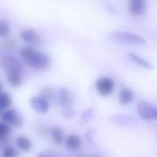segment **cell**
<instances>
[{"mask_svg": "<svg viewBox=\"0 0 157 157\" xmlns=\"http://www.w3.org/2000/svg\"><path fill=\"white\" fill-rule=\"evenodd\" d=\"M139 115L144 120H156L157 113L156 109L147 102L141 101L137 105Z\"/></svg>", "mask_w": 157, "mask_h": 157, "instance_id": "obj_4", "label": "cell"}, {"mask_svg": "<svg viewBox=\"0 0 157 157\" xmlns=\"http://www.w3.org/2000/svg\"><path fill=\"white\" fill-rule=\"evenodd\" d=\"M55 94L54 90L49 87L44 88L41 92V96L44 97L47 100H50L54 98Z\"/></svg>", "mask_w": 157, "mask_h": 157, "instance_id": "obj_22", "label": "cell"}, {"mask_svg": "<svg viewBox=\"0 0 157 157\" xmlns=\"http://www.w3.org/2000/svg\"><path fill=\"white\" fill-rule=\"evenodd\" d=\"M95 132V129L94 128H90L88 129L86 135V139L89 143L91 145H94L95 144L94 140L93 139V136Z\"/></svg>", "mask_w": 157, "mask_h": 157, "instance_id": "obj_25", "label": "cell"}, {"mask_svg": "<svg viewBox=\"0 0 157 157\" xmlns=\"http://www.w3.org/2000/svg\"><path fill=\"white\" fill-rule=\"evenodd\" d=\"M25 60L31 66L38 69H46L51 64V59L47 55L43 52H36L34 50L32 51Z\"/></svg>", "mask_w": 157, "mask_h": 157, "instance_id": "obj_1", "label": "cell"}, {"mask_svg": "<svg viewBox=\"0 0 157 157\" xmlns=\"http://www.w3.org/2000/svg\"><path fill=\"white\" fill-rule=\"evenodd\" d=\"M17 151L12 147H8L3 151V156L5 157H15L18 156Z\"/></svg>", "mask_w": 157, "mask_h": 157, "instance_id": "obj_24", "label": "cell"}, {"mask_svg": "<svg viewBox=\"0 0 157 157\" xmlns=\"http://www.w3.org/2000/svg\"><path fill=\"white\" fill-rule=\"evenodd\" d=\"M10 33V28L9 23L5 20L0 19V37L5 38Z\"/></svg>", "mask_w": 157, "mask_h": 157, "instance_id": "obj_19", "label": "cell"}, {"mask_svg": "<svg viewBox=\"0 0 157 157\" xmlns=\"http://www.w3.org/2000/svg\"><path fill=\"white\" fill-rule=\"evenodd\" d=\"M30 103L33 109L38 113H46L49 109L48 100L42 96L33 97Z\"/></svg>", "mask_w": 157, "mask_h": 157, "instance_id": "obj_8", "label": "cell"}, {"mask_svg": "<svg viewBox=\"0 0 157 157\" xmlns=\"http://www.w3.org/2000/svg\"><path fill=\"white\" fill-rule=\"evenodd\" d=\"M111 36L118 42L130 44L143 45L146 44V41L141 36L128 32L117 31L111 34Z\"/></svg>", "mask_w": 157, "mask_h": 157, "instance_id": "obj_3", "label": "cell"}, {"mask_svg": "<svg viewBox=\"0 0 157 157\" xmlns=\"http://www.w3.org/2000/svg\"><path fill=\"white\" fill-rule=\"evenodd\" d=\"M128 56L134 62H136L148 70L153 69V67L149 62L140 57L136 53L132 52H129L128 54Z\"/></svg>", "mask_w": 157, "mask_h": 157, "instance_id": "obj_14", "label": "cell"}, {"mask_svg": "<svg viewBox=\"0 0 157 157\" xmlns=\"http://www.w3.org/2000/svg\"><path fill=\"white\" fill-rule=\"evenodd\" d=\"M4 45H5V47L7 49H10V50H12V49H14L15 47V43L12 40H11V39H8V40H6Z\"/></svg>", "mask_w": 157, "mask_h": 157, "instance_id": "obj_26", "label": "cell"}, {"mask_svg": "<svg viewBox=\"0 0 157 157\" xmlns=\"http://www.w3.org/2000/svg\"><path fill=\"white\" fill-rule=\"evenodd\" d=\"M52 137L55 143L57 145H60L63 141V133L62 129L59 127H55L51 131Z\"/></svg>", "mask_w": 157, "mask_h": 157, "instance_id": "obj_16", "label": "cell"}, {"mask_svg": "<svg viewBox=\"0 0 157 157\" xmlns=\"http://www.w3.org/2000/svg\"><path fill=\"white\" fill-rule=\"evenodd\" d=\"M66 146L69 149L74 151L78 149L82 144L80 138L76 135H70L66 140Z\"/></svg>", "mask_w": 157, "mask_h": 157, "instance_id": "obj_13", "label": "cell"}, {"mask_svg": "<svg viewBox=\"0 0 157 157\" xmlns=\"http://www.w3.org/2000/svg\"><path fill=\"white\" fill-rule=\"evenodd\" d=\"M21 39L25 43L35 46H38L41 44V38L38 34L33 30L27 29L22 31L21 34Z\"/></svg>", "mask_w": 157, "mask_h": 157, "instance_id": "obj_9", "label": "cell"}, {"mask_svg": "<svg viewBox=\"0 0 157 157\" xmlns=\"http://www.w3.org/2000/svg\"><path fill=\"white\" fill-rule=\"evenodd\" d=\"M21 74L13 73L8 74V81L10 84L13 87H18L22 83V78Z\"/></svg>", "mask_w": 157, "mask_h": 157, "instance_id": "obj_17", "label": "cell"}, {"mask_svg": "<svg viewBox=\"0 0 157 157\" xmlns=\"http://www.w3.org/2000/svg\"><path fill=\"white\" fill-rule=\"evenodd\" d=\"M2 120L16 127H20L23 124V118L22 116L14 109L7 110L2 115Z\"/></svg>", "mask_w": 157, "mask_h": 157, "instance_id": "obj_6", "label": "cell"}, {"mask_svg": "<svg viewBox=\"0 0 157 157\" xmlns=\"http://www.w3.org/2000/svg\"><path fill=\"white\" fill-rule=\"evenodd\" d=\"M110 120L113 123L121 125L130 124H134L136 122L135 118L133 117L124 114L117 115L112 117Z\"/></svg>", "mask_w": 157, "mask_h": 157, "instance_id": "obj_11", "label": "cell"}, {"mask_svg": "<svg viewBox=\"0 0 157 157\" xmlns=\"http://www.w3.org/2000/svg\"><path fill=\"white\" fill-rule=\"evenodd\" d=\"M114 87L113 81L109 78L103 77L100 78L96 82L97 91L101 95L105 96L110 94Z\"/></svg>", "mask_w": 157, "mask_h": 157, "instance_id": "obj_5", "label": "cell"}, {"mask_svg": "<svg viewBox=\"0 0 157 157\" xmlns=\"http://www.w3.org/2000/svg\"><path fill=\"white\" fill-rule=\"evenodd\" d=\"M58 101L63 108H71L74 103V97L67 89L61 88L59 90Z\"/></svg>", "mask_w": 157, "mask_h": 157, "instance_id": "obj_7", "label": "cell"}, {"mask_svg": "<svg viewBox=\"0 0 157 157\" xmlns=\"http://www.w3.org/2000/svg\"><path fill=\"white\" fill-rule=\"evenodd\" d=\"M0 63L7 74H21L23 67L20 60L13 56L5 55L1 59Z\"/></svg>", "mask_w": 157, "mask_h": 157, "instance_id": "obj_2", "label": "cell"}, {"mask_svg": "<svg viewBox=\"0 0 157 157\" xmlns=\"http://www.w3.org/2000/svg\"><path fill=\"white\" fill-rule=\"evenodd\" d=\"M11 128L8 124L0 122V140H4L10 133Z\"/></svg>", "mask_w": 157, "mask_h": 157, "instance_id": "obj_20", "label": "cell"}, {"mask_svg": "<svg viewBox=\"0 0 157 157\" xmlns=\"http://www.w3.org/2000/svg\"><path fill=\"white\" fill-rule=\"evenodd\" d=\"M134 97L133 92L130 89L124 88L122 90L119 94L118 101L121 104L126 105L131 102Z\"/></svg>", "mask_w": 157, "mask_h": 157, "instance_id": "obj_12", "label": "cell"}, {"mask_svg": "<svg viewBox=\"0 0 157 157\" xmlns=\"http://www.w3.org/2000/svg\"><path fill=\"white\" fill-rule=\"evenodd\" d=\"M11 99L8 93L0 92V105L3 108H7L11 105Z\"/></svg>", "mask_w": 157, "mask_h": 157, "instance_id": "obj_18", "label": "cell"}, {"mask_svg": "<svg viewBox=\"0 0 157 157\" xmlns=\"http://www.w3.org/2000/svg\"><path fill=\"white\" fill-rule=\"evenodd\" d=\"M94 113V110L92 108H89L83 112L81 115V121L80 123L82 124H85L88 123Z\"/></svg>", "mask_w": 157, "mask_h": 157, "instance_id": "obj_21", "label": "cell"}, {"mask_svg": "<svg viewBox=\"0 0 157 157\" xmlns=\"http://www.w3.org/2000/svg\"><path fill=\"white\" fill-rule=\"evenodd\" d=\"M61 113L65 118H71L76 115L77 112L71 108H63Z\"/></svg>", "mask_w": 157, "mask_h": 157, "instance_id": "obj_23", "label": "cell"}, {"mask_svg": "<svg viewBox=\"0 0 157 157\" xmlns=\"http://www.w3.org/2000/svg\"><path fill=\"white\" fill-rule=\"evenodd\" d=\"M2 88H3V85H2V82L0 81V91L2 90Z\"/></svg>", "mask_w": 157, "mask_h": 157, "instance_id": "obj_27", "label": "cell"}, {"mask_svg": "<svg viewBox=\"0 0 157 157\" xmlns=\"http://www.w3.org/2000/svg\"><path fill=\"white\" fill-rule=\"evenodd\" d=\"M3 108L0 105V115H1L3 112Z\"/></svg>", "mask_w": 157, "mask_h": 157, "instance_id": "obj_28", "label": "cell"}, {"mask_svg": "<svg viewBox=\"0 0 157 157\" xmlns=\"http://www.w3.org/2000/svg\"><path fill=\"white\" fill-rule=\"evenodd\" d=\"M17 146L22 150L28 151L32 149L33 144L31 140L24 136H20L16 139Z\"/></svg>", "mask_w": 157, "mask_h": 157, "instance_id": "obj_15", "label": "cell"}, {"mask_svg": "<svg viewBox=\"0 0 157 157\" xmlns=\"http://www.w3.org/2000/svg\"><path fill=\"white\" fill-rule=\"evenodd\" d=\"M128 8L130 13L136 16L143 14L146 9L145 0H128Z\"/></svg>", "mask_w": 157, "mask_h": 157, "instance_id": "obj_10", "label": "cell"}]
</instances>
